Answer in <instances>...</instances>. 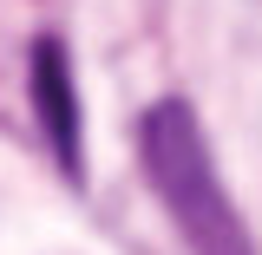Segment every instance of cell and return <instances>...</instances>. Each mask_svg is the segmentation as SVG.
<instances>
[{
    "mask_svg": "<svg viewBox=\"0 0 262 255\" xmlns=\"http://www.w3.org/2000/svg\"><path fill=\"white\" fill-rule=\"evenodd\" d=\"M138 164L190 255H256L236 196L223 190V170L210 157V137L184 98H158L138 118Z\"/></svg>",
    "mask_w": 262,
    "mask_h": 255,
    "instance_id": "1",
    "label": "cell"
},
{
    "mask_svg": "<svg viewBox=\"0 0 262 255\" xmlns=\"http://www.w3.org/2000/svg\"><path fill=\"white\" fill-rule=\"evenodd\" d=\"M27 92H33L39 137L53 144L59 170L79 177V170H85V157H79V85H72V59H66V39H59V33H39V39H33Z\"/></svg>",
    "mask_w": 262,
    "mask_h": 255,
    "instance_id": "2",
    "label": "cell"
}]
</instances>
